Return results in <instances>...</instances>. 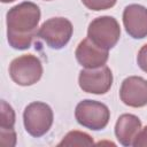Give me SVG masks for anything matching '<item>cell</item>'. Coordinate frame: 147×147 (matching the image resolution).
<instances>
[{"instance_id":"cell-19","label":"cell","mask_w":147,"mask_h":147,"mask_svg":"<svg viewBox=\"0 0 147 147\" xmlns=\"http://www.w3.org/2000/svg\"><path fill=\"white\" fill-rule=\"evenodd\" d=\"M47 1H49V0H47Z\"/></svg>"},{"instance_id":"cell-6","label":"cell","mask_w":147,"mask_h":147,"mask_svg":"<svg viewBox=\"0 0 147 147\" xmlns=\"http://www.w3.org/2000/svg\"><path fill=\"white\" fill-rule=\"evenodd\" d=\"M10 78L21 86H30L42 76L41 61L33 54H24L14 59L9 64Z\"/></svg>"},{"instance_id":"cell-4","label":"cell","mask_w":147,"mask_h":147,"mask_svg":"<svg viewBox=\"0 0 147 147\" xmlns=\"http://www.w3.org/2000/svg\"><path fill=\"white\" fill-rule=\"evenodd\" d=\"M119 37V23L113 16H100L88 24L87 38L103 49H111L118 42Z\"/></svg>"},{"instance_id":"cell-10","label":"cell","mask_w":147,"mask_h":147,"mask_svg":"<svg viewBox=\"0 0 147 147\" xmlns=\"http://www.w3.org/2000/svg\"><path fill=\"white\" fill-rule=\"evenodd\" d=\"M78 63L85 69H93L106 65L109 54L107 49H103L95 45L91 39H83L75 51Z\"/></svg>"},{"instance_id":"cell-8","label":"cell","mask_w":147,"mask_h":147,"mask_svg":"<svg viewBox=\"0 0 147 147\" xmlns=\"http://www.w3.org/2000/svg\"><path fill=\"white\" fill-rule=\"evenodd\" d=\"M121 101L133 108L147 105V80L140 76H130L122 82L119 88Z\"/></svg>"},{"instance_id":"cell-17","label":"cell","mask_w":147,"mask_h":147,"mask_svg":"<svg viewBox=\"0 0 147 147\" xmlns=\"http://www.w3.org/2000/svg\"><path fill=\"white\" fill-rule=\"evenodd\" d=\"M134 147H147V125L140 130L139 134L137 136L134 142H133Z\"/></svg>"},{"instance_id":"cell-1","label":"cell","mask_w":147,"mask_h":147,"mask_svg":"<svg viewBox=\"0 0 147 147\" xmlns=\"http://www.w3.org/2000/svg\"><path fill=\"white\" fill-rule=\"evenodd\" d=\"M40 9L31 1H23L11 7L6 15L7 40L14 49L24 51L30 48L38 34Z\"/></svg>"},{"instance_id":"cell-18","label":"cell","mask_w":147,"mask_h":147,"mask_svg":"<svg viewBox=\"0 0 147 147\" xmlns=\"http://www.w3.org/2000/svg\"><path fill=\"white\" fill-rule=\"evenodd\" d=\"M13 1H15V0H1V2H3V3H8V2H13Z\"/></svg>"},{"instance_id":"cell-16","label":"cell","mask_w":147,"mask_h":147,"mask_svg":"<svg viewBox=\"0 0 147 147\" xmlns=\"http://www.w3.org/2000/svg\"><path fill=\"white\" fill-rule=\"evenodd\" d=\"M137 63L142 71L147 72V44H145L139 49L137 55Z\"/></svg>"},{"instance_id":"cell-3","label":"cell","mask_w":147,"mask_h":147,"mask_svg":"<svg viewBox=\"0 0 147 147\" xmlns=\"http://www.w3.org/2000/svg\"><path fill=\"white\" fill-rule=\"evenodd\" d=\"M54 119L52 108L41 101H34L29 103L23 113V123L26 132L39 138L45 136L52 127Z\"/></svg>"},{"instance_id":"cell-15","label":"cell","mask_w":147,"mask_h":147,"mask_svg":"<svg viewBox=\"0 0 147 147\" xmlns=\"http://www.w3.org/2000/svg\"><path fill=\"white\" fill-rule=\"evenodd\" d=\"M1 145L3 146H15L16 144V133L14 130H0Z\"/></svg>"},{"instance_id":"cell-5","label":"cell","mask_w":147,"mask_h":147,"mask_svg":"<svg viewBox=\"0 0 147 147\" xmlns=\"http://www.w3.org/2000/svg\"><path fill=\"white\" fill-rule=\"evenodd\" d=\"M72 32L74 28L68 18L52 17L41 24L37 37H39L49 48L61 49L69 42Z\"/></svg>"},{"instance_id":"cell-9","label":"cell","mask_w":147,"mask_h":147,"mask_svg":"<svg viewBox=\"0 0 147 147\" xmlns=\"http://www.w3.org/2000/svg\"><path fill=\"white\" fill-rule=\"evenodd\" d=\"M123 24L133 39L147 37V8L138 3L126 6L123 11Z\"/></svg>"},{"instance_id":"cell-11","label":"cell","mask_w":147,"mask_h":147,"mask_svg":"<svg viewBox=\"0 0 147 147\" xmlns=\"http://www.w3.org/2000/svg\"><path fill=\"white\" fill-rule=\"evenodd\" d=\"M141 121L133 114H123L115 124V136L121 145L133 146V142L141 130Z\"/></svg>"},{"instance_id":"cell-14","label":"cell","mask_w":147,"mask_h":147,"mask_svg":"<svg viewBox=\"0 0 147 147\" xmlns=\"http://www.w3.org/2000/svg\"><path fill=\"white\" fill-rule=\"evenodd\" d=\"M82 2L86 8L94 11H99L114 7L117 0H82Z\"/></svg>"},{"instance_id":"cell-13","label":"cell","mask_w":147,"mask_h":147,"mask_svg":"<svg viewBox=\"0 0 147 147\" xmlns=\"http://www.w3.org/2000/svg\"><path fill=\"white\" fill-rule=\"evenodd\" d=\"M14 124H15V111L13 110L10 105H8L5 100H2L0 130H14Z\"/></svg>"},{"instance_id":"cell-12","label":"cell","mask_w":147,"mask_h":147,"mask_svg":"<svg viewBox=\"0 0 147 147\" xmlns=\"http://www.w3.org/2000/svg\"><path fill=\"white\" fill-rule=\"evenodd\" d=\"M93 138L82 131H70L59 142V146H91L93 145Z\"/></svg>"},{"instance_id":"cell-2","label":"cell","mask_w":147,"mask_h":147,"mask_svg":"<svg viewBox=\"0 0 147 147\" xmlns=\"http://www.w3.org/2000/svg\"><path fill=\"white\" fill-rule=\"evenodd\" d=\"M75 118L82 126L93 131H99L108 125L110 110L100 101L86 99L76 106Z\"/></svg>"},{"instance_id":"cell-7","label":"cell","mask_w":147,"mask_h":147,"mask_svg":"<svg viewBox=\"0 0 147 147\" xmlns=\"http://www.w3.org/2000/svg\"><path fill=\"white\" fill-rule=\"evenodd\" d=\"M79 87L92 94H105L113 85V74L107 65L93 69H83L78 77Z\"/></svg>"}]
</instances>
